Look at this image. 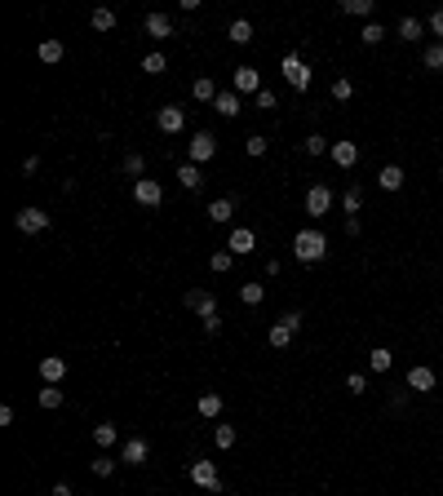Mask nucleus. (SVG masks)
Instances as JSON below:
<instances>
[{
    "label": "nucleus",
    "instance_id": "nucleus-1",
    "mask_svg": "<svg viewBox=\"0 0 443 496\" xmlns=\"http://www.w3.org/2000/svg\"><path fill=\"white\" fill-rule=\"evenodd\" d=\"M293 257L302 262V266H315V262H324L328 257V235L324 231H297L293 235Z\"/></svg>",
    "mask_w": 443,
    "mask_h": 496
},
{
    "label": "nucleus",
    "instance_id": "nucleus-2",
    "mask_svg": "<svg viewBox=\"0 0 443 496\" xmlns=\"http://www.w3.org/2000/svg\"><path fill=\"white\" fill-rule=\"evenodd\" d=\"M213 155H218V138H213L209 129H200L195 138H191V147H186V160L191 164H209Z\"/></svg>",
    "mask_w": 443,
    "mask_h": 496
},
{
    "label": "nucleus",
    "instance_id": "nucleus-3",
    "mask_svg": "<svg viewBox=\"0 0 443 496\" xmlns=\"http://www.w3.org/2000/svg\"><path fill=\"white\" fill-rule=\"evenodd\" d=\"M14 226L22 235H45V231H49V213H45V209H18Z\"/></svg>",
    "mask_w": 443,
    "mask_h": 496
},
{
    "label": "nucleus",
    "instance_id": "nucleus-4",
    "mask_svg": "<svg viewBox=\"0 0 443 496\" xmlns=\"http://www.w3.org/2000/svg\"><path fill=\"white\" fill-rule=\"evenodd\" d=\"M191 483L204 488V492H222V474H218L213 461H191Z\"/></svg>",
    "mask_w": 443,
    "mask_h": 496
},
{
    "label": "nucleus",
    "instance_id": "nucleus-5",
    "mask_svg": "<svg viewBox=\"0 0 443 496\" xmlns=\"http://www.w3.org/2000/svg\"><path fill=\"white\" fill-rule=\"evenodd\" d=\"M280 67H284V80H289L297 93H306V89H310V67H306V63H302V58H297V54H289V58H284Z\"/></svg>",
    "mask_w": 443,
    "mask_h": 496
},
{
    "label": "nucleus",
    "instance_id": "nucleus-6",
    "mask_svg": "<svg viewBox=\"0 0 443 496\" xmlns=\"http://www.w3.org/2000/svg\"><path fill=\"white\" fill-rule=\"evenodd\" d=\"M182 301H186V310L200 314V319H213V314H218V297H213L209 288H191Z\"/></svg>",
    "mask_w": 443,
    "mask_h": 496
},
{
    "label": "nucleus",
    "instance_id": "nucleus-7",
    "mask_svg": "<svg viewBox=\"0 0 443 496\" xmlns=\"http://www.w3.org/2000/svg\"><path fill=\"white\" fill-rule=\"evenodd\" d=\"M155 129L177 138V133L186 129V111H182V106H160V111H155Z\"/></svg>",
    "mask_w": 443,
    "mask_h": 496
},
{
    "label": "nucleus",
    "instance_id": "nucleus-8",
    "mask_svg": "<svg viewBox=\"0 0 443 496\" xmlns=\"http://www.w3.org/2000/svg\"><path fill=\"white\" fill-rule=\"evenodd\" d=\"M403 385H408V390H417V394H430V390L439 385V377H435V368L412 364V368H408V377H403Z\"/></svg>",
    "mask_w": 443,
    "mask_h": 496
},
{
    "label": "nucleus",
    "instance_id": "nucleus-9",
    "mask_svg": "<svg viewBox=\"0 0 443 496\" xmlns=\"http://www.w3.org/2000/svg\"><path fill=\"white\" fill-rule=\"evenodd\" d=\"M226 248H231L235 257H248V253L257 248V235H253V226H231V235H226Z\"/></svg>",
    "mask_w": 443,
    "mask_h": 496
},
{
    "label": "nucleus",
    "instance_id": "nucleus-10",
    "mask_svg": "<svg viewBox=\"0 0 443 496\" xmlns=\"http://www.w3.org/2000/svg\"><path fill=\"white\" fill-rule=\"evenodd\" d=\"M147 456H151V443L138 439V434L120 443V461H124V465H147Z\"/></svg>",
    "mask_w": 443,
    "mask_h": 496
},
{
    "label": "nucleus",
    "instance_id": "nucleus-11",
    "mask_svg": "<svg viewBox=\"0 0 443 496\" xmlns=\"http://www.w3.org/2000/svg\"><path fill=\"white\" fill-rule=\"evenodd\" d=\"M328 209H332V191H328L324 182H315V186L306 191V213H310V217H324Z\"/></svg>",
    "mask_w": 443,
    "mask_h": 496
},
{
    "label": "nucleus",
    "instance_id": "nucleus-12",
    "mask_svg": "<svg viewBox=\"0 0 443 496\" xmlns=\"http://www.w3.org/2000/svg\"><path fill=\"white\" fill-rule=\"evenodd\" d=\"M142 31H147L151 40H169L177 27H173V18H169V14H147V18H142Z\"/></svg>",
    "mask_w": 443,
    "mask_h": 496
},
{
    "label": "nucleus",
    "instance_id": "nucleus-13",
    "mask_svg": "<svg viewBox=\"0 0 443 496\" xmlns=\"http://www.w3.org/2000/svg\"><path fill=\"white\" fill-rule=\"evenodd\" d=\"M235 93L244 98V93H261V76H257V67H235Z\"/></svg>",
    "mask_w": 443,
    "mask_h": 496
},
{
    "label": "nucleus",
    "instance_id": "nucleus-14",
    "mask_svg": "<svg viewBox=\"0 0 443 496\" xmlns=\"http://www.w3.org/2000/svg\"><path fill=\"white\" fill-rule=\"evenodd\" d=\"M40 377H45V385H63V381H67V359L45 355V359H40Z\"/></svg>",
    "mask_w": 443,
    "mask_h": 496
},
{
    "label": "nucleus",
    "instance_id": "nucleus-15",
    "mask_svg": "<svg viewBox=\"0 0 443 496\" xmlns=\"http://www.w3.org/2000/svg\"><path fill=\"white\" fill-rule=\"evenodd\" d=\"M160 182H151V177H142V182H134V200L142 204V209H155V204H160Z\"/></svg>",
    "mask_w": 443,
    "mask_h": 496
},
{
    "label": "nucleus",
    "instance_id": "nucleus-16",
    "mask_svg": "<svg viewBox=\"0 0 443 496\" xmlns=\"http://www.w3.org/2000/svg\"><path fill=\"white\" fill-rule=\"evenodd\" d=\"M328 160L337 164V168H355V164H359V147H355V142H332Z\"/></svg>",
    "mask_w": 443,
    "mask_h": 496
},
{
    "label": "nucleus",
    "instance_id": "nucleus-17",
    "mask_svg": "<svg viewBox=\"0 0 443 496\" xmlns=\"http://www.w3.org/2000/svg\"><path fill=\"white\" fill-rule=\"evenodd\" d=\"M403 182H408V177H403L399 164H381V173H377V186L381 191H403Z\"/></svg>",
    "mask_w": 443,
    "mask_h": 496
},
{
    "label": "nucleus",
    "instance_id": "nucleus-18",
    "mask_svg": "<svg viewBox=\"0 0 443 496\" xmlns=\"http://www.w3.org/2000/svg\"><path fill=\"white\" fill-rule=\"evenodd\" d=\"M222 408H226V403H222V394H218V390H204V394L195 399V413H200V417H209V421H213V417H222Z\"/></svg>",
    "mask_w": 443,
    "mask_h": 496
},
{
    "label": "nucleus",
    "instance_id": "nucleus-19",
    "mask_svg": "<svg viewBox=\"0 0 443 496\" xmlns=\"http://www.w3.org/2000/svg\"><path fill=\"white\" fill-rule=\"evenodd\" d=\"M231 217H235V200H231V195H222V200H213V204H209V222L226 226Z\"/></svg>",
    "mask_w": 443,
    "mask_h": 496
},
{
    "label": "nucleus",
    "instance_id": "nucleus-20",
    "mask_svg": "<svg viewBox=\"0 0 443 496\" xmlns=\"http://www.w3.org/2000/svg\"><path fill=\"white\" fill-rule=\"evenodd\" d=\"M394 31H399V40H408V45H417V40H421V35H426V27H421V22H417L412 14H403V18H399V27H394Z\"/></svg>",
    "mask_w": 443,
    "mask_h": 496
},
{
    "label": "nucleus",
    "instance_id": "nucleus-21",
    "mask_svg": "<svg viewBox=\"0 0 443 496\" xmlns=\"http://www.w3.org/2000/svg\"><path fill=\"white\" fill-rule=\"evenodd\" d=\"M191 93H195V102H209V106L218 102V84H213L209 76H200L195 84H191Z\"/></svg>",
    "mask_w": 443,
    "mask_h": 496
},
{
    "label": "nucleus",
    "instance_id": "nucleus-22",
    "mask_svg": "<svg viewBox=\"0 0 443 496\" xmlns=\"http://www.w3.org/2000/svg\"><path fill=\"white\" fill-rule=\"evenodd\" d=\"M213 111H218V115H226V120H235V115H239V93H218Z\"/></svg>",
    "mask_w": 443,
    "mask_h": 496
},
{
    "label": "nucleus",
    "instance_id": "nucleus-23",
    "mask_svg": "<svg viewBox=\"0 0 443 496\" xmlns=\"http://www.w3.org/2000/svg\"><path fill=\"white\" fill-rule=\"evenodd\" d=\"M226 35H231L235 45H248V40H253V22H248V18H235L231 27H226Z\"/></svg>",
    "mask_w": 443,
    "mask_h": 496
},
{
    "label": "nucleus",
    "instance_id": "nucleus-24",
    "mask_svg": "<svg viewBox=\"0 0 443 496\" xmlns=\"http://www.w3.org/2000/svg\"><path fill=\"white\" fill-rule=\"evenodd\" d=\"M177 182H182L186 191H200V182H204V177H200V164H182V168H177Z\"/></svg>",
    "mask_w": 443,
    "mask_h": 496
},
{
    "label": "nucleus",
    "instance_id": "nucleus-25",
    "mask_svg": "<svg viewBox=\"0 0 443 496\" xmlns=\"http://www.w3.org/2000/svg\"><path fill=\"white\" fill-rule=\"evenodd\" d=\"M341 209H346V217H355L359 209H364V191H359V186H346V191H341Z\"/></svg>",
    "mask_w": 443,
    "mask_h": 496
},
{
    "label": "nucleus",
    "instance_id": "nucleus-26",
    "mask_svg": "<svg viewBox=\"0 0 443 496\" xmlns=\"http://www.w3.org/2000/svg\"><path fill=\"white\" fill-rule=\"evenodd\" d=\"M390 364H394V355L386 346H377V350H368V368L373 372H390Z\"/></svg>",
    "mask_w": 443,
    "mask_h": 496
},
{
    "label": "nucleus",
    "instance_id": "nucleus-27",
    "mask_svg": "<svg viewBox=\"0 0 443 496\" xmlns=\"http://www.w3.org/2000/svg\"><path fill=\"white\" fill-rule=\"evenodd\" d=\"M115 439H120V430L111 426V421H102V426H93V443H98V447H115Z\"/></svg>",
    "mask_w": 443,
    "mask_h": 496
},
{
    "label": "nucleus",
    "instance_id": "nucleus-28",
    "mask_svg": "<svg viewBox=\"0 0 443 496\" xmlns=\"http://www.w3.org/2000/svg\"><path fill=\"white\" fill-rule=\"evenodd\" d=\"M421 63H426V71H443V40H435V45H426Z\"/></svg>",
    "mask_w": 443,
    "mask_h": 496
},
{
    "label": "nucleus",
    "instance_id": "nucleus-29",
    "mask_svg": "<svg viewBox=\"0 0 443 496\" xmlns=\"http://www.w3.org/2000/svg\"><path fill=\"white\" fill-rule=\"evenodd\" d=\"M293 337H297L293 328H284V323H271V333H266V342H271L275 350H284V346H289V342H293Z\"/></svg>",
    "mask_w": 443,
    "mask_h": 496
},
{
    "label": "nucleus",
    "instance_id": "nucleus-30",
    "mask_svg": "<svg viewBox=\"0 0 443 496\" xmlns=\"http://www.w3.org/2000/svg\"><path fill=\"white\" fill-rule=\"evenodd\" d=\"M40 408H45V413L63 408V385H45V390H40Z\"/></svg>",
    "mask_w": 443,
    "mask_h": 496
},
{
    "label": "nucleus",
    "instance_id": "nucleus-31",
    "mask_svg": "<svg viewBox=\"0 0 443 496\" xmlns=\"http://www.w3.org/2000/svg\"><path fill=\"white\" fill-rule=\"evenodd\" d=\"M261 297H266L261 284H239V301H244V306H261Z\"/></svg>",
    "mask_w": 443,
    "mask_h": 496
},
{
    "label": "nucleus",
    "instance_id": "nucleus-32",
    "mask_svg": "<svg viewBox=\"0 0 443 496\" xmlns=\"http://www.w3.org/2000/svg\"><path fill=\"white\" fill-rule=\"evenodd\" d=\"M89 22H93V31H111V27H115V9H106V5H102V9H93V18H89Z\"/></svg>",
    "mask_w": 443,
    "mask_h": 496
},
{
    "label": "nucleus",
    "instance_id": "nucleus-33",
    "mask_svg": "<svg viewBox=\"0 0 443 496\" xmlns=\"http://www.w3.org/2000/svg\"><path fill=\"white\" fill-rule=\"evenodd\" d=\"M328 151H332L328 138H319V133H310V138H306V155H310V160H319V155H328Z\"/></svg>",
    "mask_w": 443,
    "mask_h": 496
},
{
    "label": "nucleus",
    "instance_id": "nucleus-34",
    "mask_svg": "<svg viewBox=\"0 0 443 496\" xmlns=\"http://www.w3.org/2000/svg\"><path fill=\"white\" fill-rule=\"evenodd\" d=\"M63 54H67L63 40H45L40 45V63H63Z\"/></svg>",
    "mask_w": 443,
    "mask_h": 496
},
{
    "label": "nucleus",
    "instance_id": "nucleus-35",
    "mask_svg": "<svg viewBox=\"0 0 443 496\" xmlns=\"http://www.w3.org/2000/svg\"><path fill=\"white\" fill-rule=\"evenodd\" d=\"M164 67H169L164 54H147V58H142V71H147V76H164Z\"/></svg>",
    "mask_w": 443,
    "mask_h": 496
},
{
    "label": "nucleus",
    "instance_id": "nucleus-36",
    "mask_svg": "<svg viewBox=\"0 0 443 496\" xmlns=\"http://www.w3.org/2000/svg\"><path fill=\"white\" fill-rule=\"evenodd\" d=\"M231 262H235V253H231V248H222V253H213V257H209L213 275H226V271H231Z\"/></svg>",
    "mask_w": 443,
    "mask_h": 496
},
{
    "label": "nucleus",
    "instance_id": "nucleus-37",
    "mask_svg": "<svg viewBox=\"0 0 443 496\" xmlns=\"http://www.w3.org/2000/svg\"><path fill=\"white\" fill-rule=\"evenodd\" d=\"M124 173L134 177V182H142V173H147V160H142L138 151H134V155H124Z\"/></svg>",
    "mask_w": 443,
    "mask_h": 496
},
{
    "label": "nucleus",
    "instance_id": "nucleus-38",
    "mask_svg": "<svg viewBox=\"0 0 443 496\" xmlns=\"http://www.w3.org/2000/svg\"><path fill=\"white\" fill-rule=\"evenodd\" d=\"M341 14H355V18H368V14H373V0H341Z\"/></svg>",
    "mask_w": 443,
    "mask_h": 496
},
{
    "label": "nucleus",
    "instance_id": "nucleus-39",
    "mask_svg": "<svg viewBox=\"0 0 443 496\" xmlns=\"http://www.w3.org/2000/svg\"><path fill=\"white\" fill-rule=\"evenodd\" d=\"M235 439H239L235 426H218V430H213V443H218V447H235Z\"/></svg>",
    "mask_w": 443,
    "mask_h": 496
},
{
    "label": "nucleus",
    "instance_id": "nucleus-40",
    "mask_svg": "<svg viewBox=\"0 0 443 496\" xmlns=\"http://www.w3.org/2000/svg\"><path fill=\"white\" fill-rule=\"evenodd\" d=\"M381 35H386V27H381V22H364L359 40H364V45H381Z\"/></svg>",
    "mask_w": 443,
    "mask_h": 496
},
{
    "label": "nucleus",
    "instance_id": "nucleus-41",
    "mask_svg": "<svg viewBox=\"0 0 443 496\" xmlns=\"http://www.w3.org/2000/svg\"><path fill=\"white\" fill-rule=\"evenodd\" d=\"M332 98H337V102H351V98H355V84L346 80V76H341V80H332Z\"/></svg>",
    "mask_w": 443,
    "mask_h": 496
},
{
    "label": "nucleus",
    "instance_id": "nucleus-42",
    "mask_svg": "<svg viewBox=\"0 0 443 496\" xmlns=\"http://www.w3.org/2000/svg\"><path fill=\"white\" fill-rule=\"evenodd\" d=\"M89 470H93V479H111V474H115V461H111V456H98Z\"/></svg>",
    "mask_w": 443,
    "mask_h": 496
},
{
    "label": "nucleus",
    "instance_id": "nucleus-43",
    "mask_svg": "<svg viewBox=\"0 0 443 496\" xmlns=\"http://www.w3.org/2000/svg\"><path fill=\"white\" fill-rule=\"evenodd\" d=\"M346 390H351V394H368V377H364V372H351V377H346Z\"/></svg>",
    "mask_w": 443,
    "mask_h": 496
},
{
    "label": "nucleus",
    "instance_id": "nucleus-44",
    "mask_svg": "<svg viewBox=\"0 0 443 496\" xmlns=\"http://www.w3.org/2000/svg\"><path fill=\"white\" fill-rule=\"evenodd\" d=\"M280 323H284V328H293V333H297V328H302V323H306V314H302V310H284V314H280Z\"/></svg>",
    "mask_w": 443,
    "mask_h": 496
},
{
    "label": "nucleus",
    "instance_id": "nucleus-45",
    "mask_svg": "<svg viewBox=\"0 0 443 496\" xmlns=\"http://www.w3.org/2000/svg\"><path fill=\"white\" fill-rule=\"evenodd\" d=\"M244 147H248V155H266V147H271V138H261V133H253V138H248Z\"/></svg>",
    "mask_w": 443,
    "mask_h": 496
},
{
    "label": "nucleus",
    "instance_id": "nucleus-46",
    "mask_svg": "<svg viewBox=\"0 0 443 496\" xmlns=\"http://www.w3.org/2000/svg\"><path fill=\"white\" fill-rule=\"evenodd\" d=\"M257 106H261V111H275L280 102H275V93H271V89H261V93H257Z\"/></svg>",
    "mask_w": 443,
    "mask_h": 496
},
{
    "label": "nucleus",
    "instance_id": "nucleus-47",
    "mask_svg": "<svg viewBox=\"0 0 443 496\" xmlns=\"http://www.w3.org/2000/svg\"><path fill=\"white\" fill-rule=\"evenodd\" d=\"M430 35H439V40H443V9L430 14Z\"/></svg>",
    "mask_w": 443,
    "mask_h": 496
},
{
    "label": "nucleus",
    "instance_id": "nucleus-48",
    "mask_svg": "<svg viewBox=\"0 0 443 496\" xmlns=\"http://www.w3.org/2000/svg\"><path fill=\"white\" fill-rule=\"evenodd\" d=\"M218 333H222V319L213 314V319H204V337H218Z\"/></svg>",
    "mask_w": 443,
    "mask_h": 496
},
{
    "label": "nucleus",
    "instance_id": "nucleus-49",
    "mask_svg": "<svg viewBox=\"0 0 443 496\" xmlns=\"http://www.w3.org/2000/svg\"><path fill=\"white\" fill-rule=\"evenodd\" d=\"M49 496H76V492H71V483H54Z\"/></svg>",
    "mask_w": 443,
    "mask_h": 496
},
{
    "label": "nucleus",
    "instance_id": "nucleus-50",
    "mask_svg": "<svg viewBox=\"0 0 443 496\" xmlns=\"http://www.w3.org/2000/svg\"><path fill=\"white\" fill-rule=\"evenodd\" d=\"M439 177H443V164H439Z\"/></svg>",
    "mask_w": 443,
    "mask_h": 496
}]
</instances>
